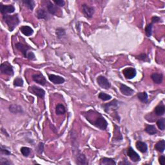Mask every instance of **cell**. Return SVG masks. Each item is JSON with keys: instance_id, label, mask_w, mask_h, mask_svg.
Segmentation results:
<instances>
[{"instance_id": "obj_7", "label": "cell", "mask_w": 165, "mask_h": 165, "mask_svg": "<svg viewBox=\"0 0 165 165\" xmlns=\"http://www.w3.org/2000/svg\"><path fill=\"white\" fill-rule=\"evenodd\" d=\"M16 47L17 49L22 53L23 55H24V57L26 58H28V55L29 54V53L31 52V51H30V48L28 46L24 45L23 44V43H18L16 44Z\"/></svg>"}, {"instance_id": "obj_29", "label": "cell", "mask_w": 165, "mask_h": 165, "mask_svg": "<svg viewBox=\"0 0 165 165\" xmlns=\"http://www.w3.org/2000/svg\"><path fill=\"white\" fill-rule=\"evenodd\" d=\"M22 2L24 4H25L28 7V8L31 10V11H32L34 8L35 1H33V0H23Z\"/></svg>"}, {"instance_id": "obj_38", "label": "cell", "mask_w": 165, "mask_h": 165, "mask_svg": "<svg viewBox=\"0 0 165 165\" xmlns=\"http://www.w3.org/2000/svg\"><path fill=\"white\" fill-rule=\"evenodd\" d=\"M1 153L2 154L6 155V156H9V155L11 154V152L9 151L8 150H7L6 148H4L3 146H1Z\"/></svg>"}, {"instance_id": "obj_13", "label": "cell", "mask_w": 165, "mask_h": 165, "mask_svg": "<svg viewBox=\"0 0 165 165\" xmlns=\"http://www.w3.org/2000/svg\"><path fill=\"white\" fill-rule=\"evenodd\" d=\"M48 79H49V80L51 82L55 84H63V83H64L65 81V80L63 77L59 76H56V75H54V74H50L49 76H48Z\"/></svg>"}, {"instance_id": "obj_41", "label": "cell", "mask_w": 165, "mask_h": 165, "mask_svg": "<svg viewBox=\"0 0 165 165\" xmlns=\"http://www.w3.org/2000/svg\"><path fill=\"white\" fill-rule=\"evenodd\" d=\"M159 163L161 165H164L165 164V157L164 156H161L159 159Z\"/></svg>"}, {"instance_id": "obj_15", "label": "cell", "mask_w": 165, "mask_h": 165, "mask_svg": "<svg viewBox=\"0 0 165 165\" xmlns=\"http://www.w3.org/2000/svg\"><path fill=\"white\" fill-rule=\"evenodd\" d=\"M119 102L117 100H114L110 102V103L108 104H105V105H102L101 106L103 107L104 110L106 112H108L109 110H110L111 107L113 108H117L118 106Z\"/></svg>"}, {"instance_id": "obj_5", "label": "cell", "mask_w": 165, "mask_h": 165, "mask_svg": "<svg viewBox=\"0 0 165 165\" xmlns=\"http://www.w3.org/2000/svg\"><path fill=\"white\" fill-rule=\"evenodd\" d=\"M82 13L86 18H91L95 13V9L93 7H90L86 4H83L82 5Z\"/></svg>"}, {"instance_id": "obj_2", "label": "cell", "mask_w": 165, "mask_h": 165, "mask_svg": "<svg viewBox=\"0 0 165 165\" xmlns=\"http://www.w3.org/2000/svg\"><path fill=\"white\" fill-rule=\"evenodd\" d=\"M91 123L92 125L102 130H105L108 127V122L100 114H99V116L96 119V120Z\"/></svg>"}, {"instance_id": "obj_32", "label": "cell", "mask_w": 165, "mask_h": 165, "mask_svg": "<svg viewBox=\"0 0 165 165\" xmlns=\"http://www.w3.org/2000/svg\"><path fill=\"white\" fill-rule=\"evenodd\" d=\"M13 84L14 86H23V80L21 77H16L14 80Z\"/></svg>"}, {"instance_id": "obj_16", "label": "cell", "mask_w": 165, "mask_h": 165, "mask_svg": "<svg viewBox=\"0 0 165 165\" xmlns=\"http://www.w3.org/2000/svg\"><path fill=\"white\" fill-rule=\"evenodd\" d=\"M76 162L78 164H88V162L87 161L86 157L83 154L78 153L76 157Z\"/></svg>"}, {"instance_id": "obj_26", "label": "cell", "mask_w": 165, "mask_h": 165, "mask_svg": "<svg viewBox=\"0 0 165 165\" xmlns=\"http://www.w3.org/2000/svg\"><path fill=\"white\" fill-rule=\"evenodd\" d=\"M47 9H48V13H49L50 14H52V15H55V14H56L57 8L55 7V5H54V4L51 3V2H49V3H48L47 5Z\"/></svg>"}, {"instance_id": "obj_24", "label": "cell", "mask_w": 165, "mask_h": 165, "mask_svg": "<svg viewBox=\"0 0 165 165\" xmlns=\"http://www.w3.org/2000/svg\"><path fill=\"white\" fill-rule=\"evenodd\" d=\"M66 112V109L64 106L62 104H58L56 106V108H55V113L56 114L59 116V115H63Z\"/></svg>"}, {"instance_id": "obj_10", "label": "cell", "mask_w": 165, "mask_h": 165, "mask_svg": "<svg viewBox=\"0 0 165 165\" xmlns=\"http://www.w3.org/2000/svg\"><path fill=\"white\" fill-rule=\"evenodd\" d=\"M15 7L12 5H4L2 3H0V11L1 13L5 15L7 14H11L14 13L15 11Z\"/></svg>"}, {"instance_id": "obj_28", "label": "cell", "mask_w": 165, "mask_h": 165, "mask_svg": "<svg viewBox=\"0 0 165 165\" xmlns=\"http://www.w3.org/2000/svg\"><path fill=\"white\" fill-rule=\"evenodd\" d=\"M98 98L100 99H101L102 101H106L111 99L112 96L110 95H108V94L105 93V92H100L98 95Z\"/></svg>"}, {"instance_id": "obj_40", "label": "cell", "mask_w": 165, "mask_h": 165, "mask_svg": "<svg viewBox=\"0 0 165 165\" xmlns=\"http://www.w3.org/2000/svg\"><path fill=\"white\" fill-rule=\"evenodd\" d=\"M161 19L159 17H157V16L152 17V24L161 22Z\"/></svg>"}, {"instance_id": "obj_9", "label": "cell", "mask_w": 165, "mask_h": 165, "mask_svg": "<svg viewBox=\"0 0 165 165\" xmlns=\"http://www.w3.org/2000/svg\"><path fill=\"white\" fill-rule=\"evenodd\" d=\"M32 79L37 83L42 86H45L47 83L45 77L41 73H38L32 75Z\"/></svg>"}, {"instance_id": "obj_12", "label": "cell", "mask_w": 165, "mask_h": 165, "mask_svg": "<svg viewBox=\"0 0 165 165\" xmlns=\"http://www.w3.org/2000/svg\"><path fill=\"white\" fill-rule=\"evenodd\" d=\"M119 89L121 93L127 96H132L133 93H134V90L132 88H130L129 86H128L124 84H120Z\"/></svg>"}, {"instance_id": "obj_25", "label": "cell", "mask_w": 165, "mask_h": 165, "mask_svg": "<svg viewBox=\"0 0 165 165\" xmlns=\"http://www.w3.org/2000/svg\"><path fill=\"white\" fill-rule=\"evenodd\" d=\"M137 98L139 100L143 103H148V94L147 92H140V93L137 94Z\"/></svg>"}, {"instance_id": "obj_33", "label": "cell", "mask_w": 165, "mask_h": 165, "mask_svg": "<svg viewBox=\"0 0 165 165\" xmlns=\"http://www.w3.org/2000/svg\"><path fill=\"white\" fill-rule=\"evenodd\" d=\"M152 27H153V24L150 23L148 24L145 28V33H146V35L148 37H150V36H152Z\"/></svg>"}, {"instance_id": "obj_21", "label": "cell", "mask_w": 165, "mask_h": 165, "mask_svg": "<svg viewBox=\"0 0 165 165\" xmlns=\"http://www.w3.org/2000/svg\"><path fill=\"white\" fill-rule=\"evenodd\" d=\"M155 149L159 152L163 153L165 149V141L161 140L157 143L156 145H155Z\"/></svg>"}, {"instance_id": "obj_36", "label": "cell", "mask_w": 165, "mask_h": 165, "mask_svg": "<svg viewBox=\"0 0 165 165\" xmlns=\"http://www.w3.org/2000/svg\"><path fill=\"white\" fill-rule=\"evenodd\" d=\"M0 164L1 165H11V164H13V163L11 161H9V160L1 157V160H0Z\"/></svg>"}, {"instance_id": "obj_19", "label": "cell", "mask_w": 165, "mask_h": 165, "mask_svg": "<svg viewBox=\"0 0 165 165\" xmlns=\"http://www.w3.org/2000/svg\"><path fill=\"white\" fill-rule=\"evenodd\" d=\"M99 164L101 165H114L116 164V162L114 159L112 158H107V157H103L100 159Z\"/></svg>"}, {"instance_id": "obj_11", "label": "cell", "mask_w": 165, "mask_h": 165, "mask_svg": "<svg viewBox=\"0 0 165 165\" xmlns=\"http://www.w3.org/2000/svg\"><path fill=\"white\" fill-rule=\"evenodd\" d=\"M127 155L130 157V159L133 162H138L141 160L139 155L136 152L134 151V150L132 147L128 148L127 150Z\"/></svg>"}, {"instance_id": "obj_1", "label": "cell", "mask_w": 165, "mask_h": 165, "mask_svg": "<svg viewBox=\"0 0 165 165\" xmlns=\"http://www.w3.org/2000/svg\"><path fill=\"white\" fill-rule=\"evenodd\" d=\"M3 19L7 25L8 26L9 30L11 32H13L14 28L19 25V21H20L18 14H14L13 16L5 14L3 15Z\"/></svg>"}, {"instance_id": "obj_23", "label": "cell", "mask_w": 165, "mask_h": 165, "mask_svg": "<svg viewBox=\"0 0 165 165\" xmlns=\"http://www.w3.org/2000/svg\"><path fill=\"white\" fill-rule=\"evenodd\" d=\"M155 114H156V116H162L164 115V114L165 112V107L164 105H158L156 106V108L154 110Z\"/></svg>"}, {"instance_id": "obj_3", "label": "cell", "mask_w": 165, "mask_h": 165, "mask_svg": "<svg viewBox=\"0 0 165 165\" xmlns=\"http://www.w3.org/2000/svg\"><path fill=\"white\" fill-rule=\"evenodd\" d=\"M28 90L32 93V94H34L38 98L41 99H43L45 96V91L43 88H40V87L33 85L32 86L28 87Z\"/></svg>"}, {"instance_id": "obj_31", "label": "cell", "mask_w": 165, "mask_h": 165, "mask_svg": "<svg viewBox=\"0 0 165 165\" xmlns=\"http://www.w3.org/2000/svg\"><path fill=\"white\" fill-rule=\"evenodd\" d=\"M157 125L160 130H164L165 128V119L164 118H161L157 121Z\"/></svg>"}, {"instance_id": "obj_18", "label": "cell", "mask_w": 165, "mask_h": 165, "mask_svg": "<svg viewBox=\"0 0 165 165\" xmlns=\"http://www.w3.org/2000/svg\"><path fill=\"white\" fill-rule=\"evenodd\" d=\"M151 78L153 80L155 83L156 84H160L161 83L162 81V79H163V76L162 74H158V73H154L152 74Z\"/></svg>"}, {"instance_id": "obj_30", "label": "cell", "mask_w": 165, "mask_h": 165, "mask_svg": "<svg viewBox=\"0 0 165 165\" xmlns=\"http://www.w3.org/2000/svg\"><path fill=\"white\" fill-rule=\"evenodd\" d=\"M55 34H56L57 37L59 39H61L66 35V32H65V29L62 28H58L55 30Z\"/></svg>"}, {"instance_id": "obj_34", "label": "cell", "mask_w": 165, "mask_h": 165, "mask_svg": "<svg viewBox=\"0 0 165 165\" xmlns=\"http://www.w3.org/2000/svg\"><path fill=\"white\" fill-rule=\"evenodd\" d=\"M20 151L23 156L25 157H28L30 154V149L28 147H22L20 149Z\"/></svg>"}, {"instance_id": "obj_17", "label": "cell", "mask_w": 165, "mask_h": 165, "mask_svg": "<svg viewBox=\"0 0 165 165\" xmlns=\"http://www.w3.org/2000/svg\"><path fill=\"white\" fill-rule=\"evenodd\" d=\"M135 147H136L137 150H139L142 153H146L148 150L147 145L145 143L140 141H137L136 144H135Z\"/></svg>"}, {"instance_id": "obj_20", "label": "cell", "mask_w": 165, "mask_h": 165, "mask_svg": "<svg viewBox=\"0 0 165 165\" xmlns=\"http://www.w3.org/2000/svg\"><path fill=\"white\" fill-rule=\"evenodd\" d=\"M9 110L13 114H20L23 112L21 106L18 105H11L9 106Z\"/></svg>"}, {"instance_id": "obj_4", "label": "cell", "mask_w": 165, "mask_h": 165, "mask_svg": "<svg viewBox=\"0 0 165 165\" xmlns=\"http://www.w3.org/2000/svg\"><path fill=\"white\" fill-rule=\"evenodd\" d=\"M0 69H1V72L3 74L8 75V76H13L14 75L13 68L8 62H5L2 63L0 67Z\"/></svg>"}, {"instance_id": "obj_14", "label": "cell", "mask_w": 165, "mask_h": 165, "mask_svg": "<svg viewBox=\"0 0 165 165\" xmlns=\"http://www.w3.org/2000/svg\"><path fill=\"white\" fill-rule=\"evenodd\" d=\"M19 30L21 32V33L23 34L26 36H30L31 35L33 34L34 33V30L29 26H21Z\"/></svg>"}, {"instance_id": "obj_6", "label": "cell", "mask_w": 165, "mask_h": 165, "mask_svg": "<svg viewBox=\"0 0 165 165\" xmlns=\"http://www.w3.org/2000/svg\"><path fill=\"white\" fill-rule=\"evenodd\" d=\"M97 82L101 88L108 90L111 87V84L105 76H99L97 78Z\"/></svg>"}, {"instance_id": "obj_22", "label": "cell", "mask_w": 165, "mask_h": 165, "mask_svg": "<svg viewBox=\"0 0 165 165\" xmlns=\"http://www.w3.org/2000/svg\"><path fill=\"white\" fill-rule=\"evenodd\" d=\"M36 16H37L38 19H47L48 18V15L47 12L43 9H38L36 13Z\"/></svg>"}, {"instance_id": "obj_37", "label": "cell", "mask_w": 165, "mask_h": 165, "mask_svg": "<svg viewBox=\"0 0 165 165\" xmlns=\"http://www.w3.org/2000/svg\"><path fill=\"white\" fill-rule=\"evenodd\" d=\"M43 150H44V144L43 143H40L38 146V152L40 154H41L43 152Z\"/></svg>"}, {"instance_id": "obj_8", "label": "cell", "mask_w": 165, "mask_h": 165, "mask_svg": "<svg viewBox=\"0 0 165 165\" xmlns=\"http://www.w3.org/2000/svg\"><path fill=\"white\" fill-rule=\"evenodd\" d=\"M123 74L126 79H132L136 76V70L134 68H127L123 70Z\"/></svg>"}, {"instance_id": "obj_35", "label": "cell", "mask_w": 165, "mask_h": 165, "mask_svg": "<svg viewBox=\"0 0 165 165\" xmlns=\"http://www.w3.org/2000/svg\"><path fill=\"white\" fill-rule=\"evenodd\" d=\"M136 58L137 59L143 61H149L148 56V55L146 54H140L139 55H137V56H136Z\"/></svg>"}, {"instance_id": "obj_39", "label": "cell", "mask_w": 165, "mask_h": 165, "mask_svg": "<svg viewBox=\"0 0 165 165\" xmlns=\"http://www.w3.org/2000/svg\"><path fill=\"white\" fill-rule=\"evenodd\" d=\"M54 3L56 5L59 7H63L65 4V2L63 0H54Z\"/></svg>"}, {"instance_id": "obj_27", "label": "cell", "mask_w": 165, "mask_h": 165, "mask_svg": "<svg viewBox=\"0 0 165 165\" xmlns=\"http://www.w3.org/2000/svg\"><path fill=\"white\" fill-rule=\"evenodd\" d=\"M145 132L148 133V134L150 135H155V134H156L157 132V129L154 125L147 126V127L145 128Z\"/></svg>"}]
</instances>
